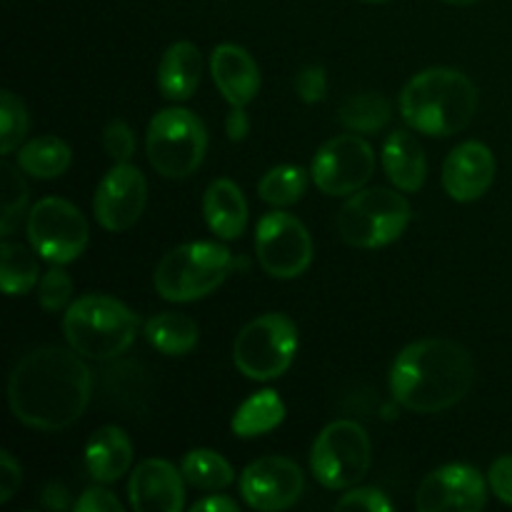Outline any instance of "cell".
Wrapping results in <instances>:
<instances>
[{"instance_id":"cell-2","label":"cell","mask_w":512,"mask_h":512,"mask_svg":"<svg viewBox=\"0 0 512 512\" xmlns=\"http://www.w3.org/2000/svg\"><path fill=\"white\" fill-rule=\"evenodd\" d=\"M475 365L455 340L428 338L408 345L390 368V390L403 408L435 415L458 405L473 385Z\"/></svg>"},{"instance_id":"cell-36","label":"cell","mask_w":512,"mask_h":512,"mask_svg":"<svg viewBox=\"0 0 512 512\" xmlns=\"http://www.w3.org/2000/svg\"><path fill=\"white\" fill-rule=\"evenodd\" d=\"M488 483L495 498L503 500L505 505L512 508V455H503V458H498L490 465Z\"/></svg>"},{"instance_id":"cell-30","label":"cell","mask_w":512,"mask_h":512,"mask_svg":"<svg viewBox=\"0 0 512 512\" xmlns=\"http://www.w3.org/2000/svg\"><path fill=\"white\" fill-rule=\"evenodd\" d=\"M28 125L30 120L23 100L10 90H3V95H0V150H3V155L20 148V140L28 133Z\"/></svg>"},{"instance_id":"cell-23","label":"cell","mask_w":512,"mask_h":512,"mask_svg":"<svg viewBox=\"0 0 512 512\" xmlns=\"http://www.w3.org/2000/svg\"><path fill=\"white\" fill-rule=\"evenodd\" d=\"M145 338L155 350L165 355H188L198 345L200 330L193 318L168 310L145 323Z\"/></svg>"},{"instance_id":"cell-9","label":"cell","mask_w":512,"mask_h":512,"mask_svg":"<svg viewBox=\"0 0 512 512\" xmlns=\"http://www.w3.org/2000/svg\"><path fill=\"white\" fill-rule=\"evenodd\" d=\"M370 460L373 448L368 433L353 420L330 423L310 450V470L330 490L355 488L368 475Z\"/></svg>"},{"instance_id":"cell-14","label":"cell","mask_w":512,"mask_h":512,"mask_svg":"<svg viewBox=\"0 0 512 512\" xmlns=\"http://www.w3.org/2000/svg\"><path fill=\"white\" fill-rule=\"evenodd\" d=\"M148 200V183L130 163H115L95 190V220L110 233H123L140 220Z\"/></svg>"},{"instance_id":"cell-41","label":"cell","mask_w":512,"mask_h":512,"mask_svg":"<svg viewBox=\"0 0 512 512\" xmlns=\"http://www.w3.org/2000/svg\"><path fill=\"white\" fill-rule=\"evenodd\" d=\"M238 510V503L230 498H223V495H213V498L198 500L193 505V512H235Z\"/></svg>"},{"instance_id":"cell-37","label":"cell","mask_w":512,"mask_h":512,"mask_svg":"<svg viewBox=\"0 0 512 512\" xmlns=\"http://www.w3.org/2000/svg\"><path fill=\"white\" fill-rule=\"evenodd\" d=\"M73 510H78V512H120L123 510V505H120V500L115 498L110 490L88 488L78 500H75Z\"/></svg>"},{"instance_id":"cell-32","label":"cell","mask_w":512,"mask_h":512,"mask_svg":"<svg viewBox=\"0 0 512 512\" xmlns=\"http://www.w3.org/2000/svg\"><path fill=\"white\" fill-rule=\"evenodd\" d=\"M70 298H73V280L65 273L63 265H53V268L40 278V305H43L48 313H58V310H63L65 305L70 303Z\"/></svg>"},{"instance_id":"cell-42","label":"cell","mask_w":512,"mask_h":512,"mask_svg":"<svg viewBox=\"0 0 512 512\" xmlns=\"http://www.w3.org/2000/svg\"><path fill=\"white\" fill-rule=\"evenodd\" d=\"M443 3H448V5H473V3H478V0H443Z\"/></svg>"},{"instance_id":"cell-38","label":"cell","mask_w":512,"mask_h":512,"mask_svg":"<svg viewBox=\"0 0 512 512\" xmlns=\"http://www.w3.org/2000/svg\"><path fill=\"white\" fill-rule=\"evenodd\" d=\"M20 480H23V470H20L18 460L3 450L0 453V503H8L15 495V490L20 488Z\"/></svg>"},{"instance_id":"cell-11","label":"cell","mask_w":512,"mask_h":512,"mask_svg":"<svg viewBox=\"0 0 512 512\" xmlns=\"http://www.w3.org/2000/svg\"><path fill=\"white\" fill-rule=\"evenodd\" d=\"M255 253L270 278L290 280L303 275L313 263V240L295 215L273 210L255 228Z\"/></svg>"},{"instance_id":"cell-6","label":"cell","mask_w":512,"mask_h":512,"mask_svg":"<svg viewBox=\"0 0 512 512\" xmlns=\"http://www.w3.org/2000/svg\"><path fill=\"white\" fill-rule=\"evenodd\" d=\"M410 215V203L395 190H360L340 208L338 233L353 248H383L405 233Z\"/></svg>"},{"instance_id":"cell-40","label":"cell","mask_w":512,"mask_h":512,"mask_svg":"<svg viewBox=\"0 0 512 512\" xmlns=\"http://www.w3.org/2000/svg\"><path fill=\"white\" fill-rule=\"evenodd\" d=\"M43 503H45V508H50V510H65V508H70V503H68V490H65V485L50 483L48 488L43 490Z\"/></svg>"},{"instance_id":"cell-35","label":"cell","mask_w":512,"mask_h":512,"mask_svg":"<svg viewBox=\"0 0 512 512\" xmlns=\"http://www.w3.org/2000/svg\"><path fill=\"white\" fill-rule=\"evenodd\" d=\"M295 90H298L300 100L305 103H318V100L325 98V90H328V83H325V70L318 68V65H308L303 73L295 80Z\"/></svg>"},{"instance_id":"cell-8","label":"cell","mask_w":512,"mask_h":512,"mask_svg":"<svg viewBox=\"0 0 512 512\" xmlns=\"http://www.w3.org/2000/svg\"><path fill=\"white\" fill-rule=\"evenodd\" d=\"M298 350V328L283 313H268L250 320L233 345V363L245 378L275 380L293 365Z\"/></svg>"},{"instance_id":"cell-24","label":"cell","mask_w":512,"mask_h":512,"mask_svg":"<svg viewBox=\"0 0 512 512\" xmlns=\"http://www.w3.org/2000/svg\"><path fill=\"white\" fill-rule=\"evenodd\" d=\"M285 418V403L275 390H260L250 395L233 415V433L238 438H258V435L270 433L278 428Z\"/></svg>"},{"instance_id":"cell-34","label":"cell","mask_w":512,"mask_h":512,"mask_svg":"<svg viewBox=\"0 0 512 512\" xmlns=\"http://www.w3.org/2000/svg\"><path fill=\"white\" fill-rule=\"evenodd\" d=\"M338 510H363V512H390L393 503L385 498V493L375 488H355L335 505Z\"/></svg>"},{"instance_id":"cell-16","label":"cell","mask_w":512,"mask_h":512,"mask_svg":"<svg viewBox=\"0 0 512 512\" xmlns=\"http://www.w3.org/2000/svg\"><path fill=\"white\" fill-rule=\"evenodd\" d=\"M183 480V473L168 460H143L130 478V505L135 512H180L185 505Z\"/></svg>"},{"instance_id":"cell-3","label":"cell","mask_w":512,"mask_h":512,"mask_svg":"<svg viewBox=\"0 0 512 512\" xmlns=\"http://www.w3.org/2000/svg\"><path fill=\"white\" fill-rule=\"evenodd\" d=\"M478 110V88L453 68H430L415 75L400 93V113L413 130L448 138L470 125Z\"/></svg>"},{"instance_id":"cell-15","label":"cell","mask_w":512,"mask_h":512,"mask_svg":"<svg viewBox=\"0 0 512 512\" xmlns=\"http://www.w3.org/2000/svg\"><path fill=\"white\" fill-rule=\"evenodd\" d=\"M485 500L488 490L483 475L473 465L450 463L420 483L415 508L420 512H475L485 508Z\"/></svg>"},{"instance_id":"cell-33","label":"cell","mask_w":512,"mask_h":512,"mask_svg":"<svg viewBox=\"0 0 512 512\" xmlns=\"http://www.w3.org/2000/svg\"><path fill=\"white\" fill-rule=\"evenodd\" d=\"M103 148L113 158V163H130L135 155V135L130 125L123 120L108 123V128L103 130Z\"/></svg>"},{"instance_id":"cell-5","label":"cell","mask_w":512,"mask_h":512,"mask_svg":"<svg viewBox=\"0 0 512 512\" xmlns=\"http://www.w3.org/2000/svg\"><path fill=\"white\" fill-rule=\"evenodd\" d=\"M235 270V258L225 245L185 243L170 250L155 268V290L170 303H193L223 285Z\"/></svg>"},{"instance_id":"cell-31","label":"cell","mask_w":512,"mask_h":512,"mask_svg":"<svg viewBox=\"0 0 512 512\" xmlns=\"http://www.w3.org/2000/svg\"><path fill=\"white\" fill-rule=\"evenodd\" d=\"M3 215H0V235L8 238L13 233L15 223L23 215L25 205H28V185L20 178V173H15V168L10 163H3Z\"/></svg>"},{"instance_id":"cell-39","label":"cell","mask_w":512,"mask_h":512,"mask_svg":"<svg viewBox=\"0 0 512 512\" xmlns=\"http://www.w3.org/2000/svg\"><path fill=\"white\" fill-rule=\"evenodd\" d=\"M225 130H228V138L233 140V143H238V140H243L245 135H248L250 123H248V115H245L243 108L230 110L228 118H225Z\"/></svg>"},{"instance_id":"cell-12","label":"cell","mask_w":512,"mask_h":512,"mask_svg":"<svg viewBox=\"0 0 512 512\" xmlns=\"http://www.w3.org/2000/svg\"><path fill=\"white\" fill-rule=\"evenodd\" d=\"M375 170V153L360 135L345 133L320 145L313 158V183L325 195L358 193Z\"/></svg>"},{"instance_id":"cell-25","label":"cell","mask_w":512,"mask_h":512,"mask_svg":"<svg viewBox=\"0 0 512 512\" xmlns=\"http://www.w3.org/2000/svg\"><path fill=\"white\" fill-rule=\"evenodd\" d=\"M70 160L73 153L68 143L55 135H40L18 150V168L40 180L60 178L70 168Z\"/></svg>"},{"instance_id":"cell-19","label":"cell","mask_w":512,"mask_h":512,"mask_svg":"<svg viewBox=\"0 0 512 512\" xmlns=\"http://www.w3.org/2000/svg\"><path fill=\"white\" fill-rule=\"evenodd\" d=\"M203 215L208 228L218 238H240L248 228V203L243 190L228 178L213 180L203 195Z\"/></svg>"},{"instance_id":"cell-4","label":"cell","mask_w":512,"mask_h":512,"mask_svg":"<svg viewBox=\"0 0 512 512\" xmlns=\"http://www.w3.org/2000/svg\"><path fill=\"white\" fill-rule=\"evenodd\" d=\"M138 315L110 295H83L63 318L65 340L88 360H113L133 345Z\"/></svg>"},{"instance_id":"cell-1","label":"cell","mask_w":512,"mask_h":512,"mask_svg":"<svg viewBox=\"0 0 512 512\" xmlns=\"http://www.w3.org/2000/svg\"><path fill=\"white\" fill-rule=\"evenodd\" d=\"M93 393V375L83 355L63 348L30 350L8 380L15 418L33 430L55 433L80 420Z\"/></svg>"},{"instance_id":"cell-22","label":"cell","mask_w":512,"mask_h":512,"mask_svg":"<svg viewBox=\"0 0 512 512\" xmlns=\"http://www.w3.org/2000/svg\"><path fill=\"white\" fill-rule=\"evenodd\" d=\"M203 55L188 40L173 43L158 65V88L168 100H188L200 85Z\"/></svg>"},{"instance_id":"cell-10","label":"cell","mask_w":512,"mask_h":512,"mask_svg":"<svg viewBox=\"0 0 512 512\" xmlns=\"http://www.w3.org/2000/svg\"><path fill=\"white\" fill-rule=\"evenodd\" d=\"M28 238L35 253L50 265H68L88 245V223L68 200L43 198L28 213Z\"/></svg>"},{"instance_id":"cell-29","label":"cell","mask_w":512,"mask_h":512,"mask_svg":"<svg viewBox=\"0 0 512 512\" xmlns=\"http://www.w3.org/2000/svg\"><path fill=\"white\" fill-rule=\"evenodd\" d=\"M308 190V173L298 165H278L260 178L258 195L273 208H288L303 200Z\"/></svg>"},{"instance_id":"cell-43","label":"cell","mask_w":512,"mask_h":512,"mask_svg":"<svg viewBox=\"0 0 512 512\" xmlns=\"http://www.w3.org/2000/svg\"><path fill=\"white\" fill-rule=\"evenodd\" d=\"M365 3H385V0H365Z\"/></svg>"},{"instance_id":"cell-17","label":"cell","mask_w":512,"mask_h":512,"mask_svg":"<svg viewBox=\"0 0 512 512\" xmlns=\"http://www.w3.org/2000/svg\"><path fill=\"white\" fill-rule=\"evenodd\" d=\"M495 180V158L488 145L478 140L458 145L445 158L443 188L458 203H473L483 198Z\"/></svg>"},{"instance_id":"cell-21","label":"cell","mask_w":512,"mask_h":512,"mask_svg":"<svg viewBox=\"0 0 512 512\" xmlns=\"http://www.w3.org/2000/svg\"><path fill=\"white\" fill-rule=\"evenodd\" d=\"M133 463V445L125 430L115 425L95 430L93 438L85 445V468L98 483H115L123 478Z\"/></svg>"},{"instance_id":"cell-28","label":"cell","mask_w":512,"mask_h":512,"mask_svg":"<svg viewBox=\"0 0 512 512\" xmlns=\"http://www.w3.org/2000/svg\"><path fill=\"white\" fill-rule=\"evenodd\" d=\"M390 103L378 93H358L345 100L338 110V120L353 133H378L390 123Z\"/></svg>"},{"instance_id":"cell-13","label":"cell","mask_w":512,"mask_h":512,"mask_svg":"<svg viewBox=\"0 0 512 512\" xmlns=\"http://www.w3.org/2000/svg\"><path fill=\"white\" fill-rule=\"evenodd\" d=\"M303 488L305 480L298 465L280 455L255 460L240 475V495L253 510L275 512L293 508L303 495Z\"/></svg>"},{"instance_id":"cell-27","label":"cell","mask_w":512,"mask_h":512,"mask_svg":"<svg viewBox=\"0 0 512 512\" xmlns=\"http://www.w3.org/2000/svg\"><path fill=\"white\" fill-rule=\"evenodd\" d=\"M180 473H183V478L188 480L193 488L208 490V493L225 490L235 478L228 460H225L223 455L215 453V450H208V448L190 450V453L183 458Z\"/></svg>"},{"instance_id":"cell-20","label":"cell","mask_w":512,"mask_h":512,"mask_svg":"<svg viewBox=\"0 0 512 512\" xmlns=\"http://www.w3.org/2000/svg\"><path fill=\"white\" fill-rule=\"evenodd\" d=\"M383 168L390 183L405 193H415L423 188L428 175V160L420 140L410 130H395L385 138Z\"/></svg>"},{"instance_id":"cell-7","label":"cell","mask_w":512,"mask_h":512,"mask_svg":"<svg viewBox=\"0 0 512 512\" xmlns=\"http://www.w3.org/2000/svg\"><path fill=\"white\" fill-rule=\"evenodd\" d=\"M208 150L205 125L185 108L160 110L148 125L145 153L163 178H188L200 168Z\"/></svg>"},{"instance_id":"cell-26","label":"cell","mask_w":512,"mask_h":512,"mask_svg":"<svg viewBox=\"0 0 512 512\" xmlns=\"http://www.w3.org/2000/svg\"><path fill=\"white\" fill-rule=\"evenodd\" d=\"M40 268L35 253L25 245L8 243L0 245V285L5 295H25L38 285Z\"/></svg>"},{"instance_id":"cell-18","label":"cell","mask_w":512,"mask_h":512,"mask_svg":"<svg viewBox=\"0 0 512 512\" xmlns=\"http://www.w3.org/2000/svg\"><path fill=\"white\" fill-rule=\"evenodd\" d=\"M210 73L223 98L233 108H245L258 95L260 70L253 55L233 43L218 45L210 58Z\"/></svg>"}]
</instances>
